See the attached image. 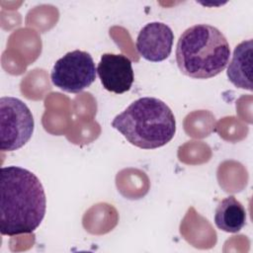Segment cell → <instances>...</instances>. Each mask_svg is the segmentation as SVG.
Returning a JSON list of instances; mask_svg holds the SVG:
<instances>
[{
    "mask_svg": "<svg viewBox=\"0 0 253 253\" xmlns=\"http://www.w3.org/2000/svg\"><path fill=\"white\" fill-rule=\"evenodd\" d=\"M46 210L44 189L40 179L19 166L0 170V232L15 236L34 232Z\"/></svg>",
    "mask_w": 253,
    "mask_h": 253,
    "instance_id": "cell-1",
    "label": "cell"
},
{
    "mask_svg": "<svg viewBox=\"0 0 253 253\" xmlns=\"http://www.w3.org/2000/svg\"><path fill=\"white\" fill-rule=\"evenodd\" d=\"M111 125L130 144L141 149L164 146L176 132L173 112L163 101L154 97L135 100L116 116Z\"/></svg>",
    "mask_w": 253,
    "mask_h": 253,
    "instance_id": "cell-2",
    "label": "cell"
},
{
    "mask_svg": "<svg viewBox=\"0 0 253 253\" xmlns=\"http://www.w3.org/2000/svg\"><path fill=\"white\" fill-rule=\"evenodd\" d=\"M230 48L224 35L208 24L194 25L183 32L176 45L180 71L191 78L216 76L229 62Z\"/></svg>",
    "mask_w": 253,
    "mask_h": 253,
    "instance_id": "cell-3",
    "label": "cell"
},
{
    "mask_svg": "<svg viewBox=\"0 0 253 253\" xmlns=\"http://www.w3.org/2000/svg\"><path fill=\"white\" fill-rule=\"evenodd\" d=\"M35 122L29 107L15 97L0 99V149L14 151L32 137Z\"/></svg>",
    "mask_w": 253,
    "mask_h": 253,
    "instance_id": "cell-4",
    "label": "cell"
},
{
    "mask_svg": "<svg viewBox=\"0 0 253 253\" xmlns=\"http://www.w3.org/2000/svg\"><path fill=\"white\" fill-rule=\"evenodd\" d=\"M97 68L90 53L75 49L54 63L50 79L52 84L68 93H79L96 79Z\"/></svg>",
    "mask_w": 253,
    "mask_h": 253,
    "instance_id": "cell-5",
    "label": "cell"
},
{
    "mask_svg": "<svg viewBox=\"0 0 253 253\" xmlns=\"http://www.w3.org/2000/svg\"><path fill=\"white\" fill-rule=\"evenodd\" d=\"M174 34L161 22L146 24L138 33L135 46L138 53L148 61L165 60L172 51Z\"/></svg>",
    "mask_w": 253,
    "mask_h": 253,
    "instance_id": "cell-6",
    "label": "cell"
},
{
    "mask_svg": "<svg viewBox=\"0 0 253 253\" xmlns=\"http://www.w3.org/2000/svg\"><path fill=\"white\" fill-rule=\"evenodd\" d=\"M97 74L103 87L116 94L128 91L134 80L131 61L123 54L104 53L98 63Z\"/></svg>",
    "mask_w": 253,
    "mask_h": 253,
    "instance_id": "cell-7",
    "label": "cell"
},
{
    "mask_svg": "<svg viewBox=\"0 0 253 253\" xmlns=\"http://www.w3.org/2000/svg\"><path fill=\"white\" fill-rule=\"evenodd\" d=\"M252 47L251 39L237 44L226 71L228 80L235 87L248 91H252Z\"/></svg>",
    "mask_w": 253,
    "mask_h": 253,
    "instance_id": "cell-8",
    "label": "cell"
},
{
    "mask_svg": "<svg viewBox=\"0 0 253 253\" xmlns=\"http://www.w3.org/2000/svg\"><path fill=\"white\" fill-rule=\"evenodd\" d=\"M214 224L222 231L236 233L246 224V211L233 196L221 200L214 211Z\"/></svg>",
    "mask_w": 253,
    "mask_h": 253,
    "instance_id": "cell-9",
    "label": "cell"
}]
</instances>
